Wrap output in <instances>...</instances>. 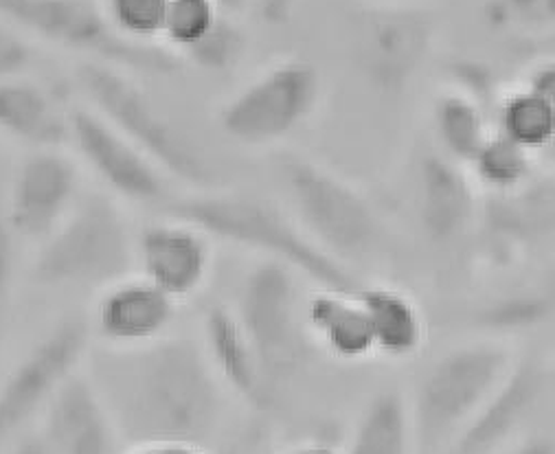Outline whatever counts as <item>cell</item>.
I'll return each instance as SVG.
<instances>
[{"label":"cell","instance_id":"cell-32","mask_svg":"<svg viewBox=\"0 0 555 454\" xmlns=\"http://www.w3.org/2000/svg\"><path fill=\"white\" fill-rule=\"evenodd\" d=\"M18 244L21 239L5 218L3 194H0V347L5 342L18 293Z\"/></svg>","mask_w":555,"mask_h":454},{"label":"cell","instance_id":"cell-22","mask_svg":"<svg viewBox=\"0 0 555 454\" xmlns=\"http://www.w3.org/2000/svg\"><path fill=\"white\" fill-rule=\"evenodd\" d=\"M374 338V353L404 362L415 358L428 338V323L420 303L404 290L374 284L356 290Z\"/></svg>","mask_w":555,"mask_h":454},{"label":"cell","instance_id":"cell-42","mask_svg":"<svg viewBox=\"0 0 555 454\" xmlns=\"http://www.w3.org/2000/svg\"><path fill=\"white\" fill-rule=\"evenodd\" d=\"M376 8H415L422 0H369Z\"/></svg>","mask_w":555,"mask_h":454},{"label":"cell","instance_id":"cell-9","mask_svg":"<svg viewBox=\"0 0 555 454\" xmlns=\"http://www.w3.org/2000/svg\"><path fill=\"white\" fill-rule=\"evenodd\" d=\"M297 277L282 263L259 259L244 277L235 306H231L276 395L304 365L310 342Z\"/></svg>","mask_w":555,"mask_h":454},{"label":"cell","instance_id":"cell-17","mask_svg":"<svg viewBox=\"0 0 555 454\" xmlns=\"http://www.w3.org/2000/svg\"><path fill=\"white\" fill-rule=\"evenodd\" d=\"M415 207L426 237L452 244L464 235L479 211L477 183L468 167L433 150L417 160Z\"/></svg>","mask_w":555,"mask_h":454},{"label":"cell","instance_id":"cell-8","mask_svg":"<svg viewBox=\"0 0 555 454\" xmlns=\"http://www.w3.org/2000/svg\"><path fill=\"white\" fill-rule=\"evenodd\" d=\"M321 102L323 77L317 66L288 57L242 83L220 106L218 126L242 147H270L304 128Z\"/></svg>","mask_w":555,"mask_h":454},{"label":"cell","instance_id":"cell-26","mask_svg":"<svg viewBox=\"0 0 555 454\" xmlns=\"http://www.w3.org/2000/svg\"><path fill=\"white\" fill-rule=\"evenodd\" d=\"M494 132L538 156L555 143V111L522 83L501 98Z\"/></svg>","mask_w":555,"mask_h":454},{"label":"cell","instance_id":"cell-15","mask_svg":"<svg viewBox=\"0 0 555 454\" xmlns=\"http://www.w3.org/2000/svg\"><path fill=\"white\" fill-rule=\"evenodd\" d=\"M42 439L53 454H126L115 417L88 369L70 376L40 415Z\"/></svg>","mask_w":555,"mask_h":454},{"label":"cell","instance_id":"cell-5","mask_svg":"<svg viewBox=\"0 0 555 454\" xmlns=\"http://www.w3.org/2000/svg\"><path fill=\"white\" fill-rule=\"evenodd\" d=\"M516 365L512 349L494 338L454 345L420 376L409 398L417 454H441Z\"/></svg>","mask_w":555,"mask_h":454},{"label":"cell","instance_id":"cell-18","mask_svg":"<svg viewBox=\"0 0 555 454\" xmlns=\"http://www.w3.org/2000/svg\"><path fill=\"white\" fill-rule=\"evenodd\" d=\"M198 340L216 378L229 395L259 413L276 404L280 395L268 382L259 355L231 306L216 303L205 312Z\"/></svg>","mask_w":555,"mask_h":454},{"label":"cell","instance_id":"cell-35","mask_svg":"<svg viewBox=\"0 0 555 454\" xmlns=\"http://www.w3.org/2000/svg\"><path fill=\"white\" fill-rule=\"evenodd\" d=\"M301 0H257V12L266 25H284L293 18Z\"/></svg>","mask_w":555,"mask_h":454},{"label":"cell","instance_id":"cell-36","mask_svg":"<svg viewBox=\"0 0 555 454\" xmlns=\"http://www.w3.org/2000/svg\"><path fill=\"white\" fill-rule=\"evenodd\" d=\"M126 454H207V447L190 445V443H150L130 447Z\"/></svg>","mask_w":555,"mask_h":454},{"label":"cell","instance_id":"cell-14","mask_svg":"<svg viewBox=\"0 0 555 454\" xmlns=\"http://www.w3.org/2000/svg\"><path fill=\"white\" fill-rule=\"evenodd\" d=\"M176 312L173 299L132 272L98 293L88 329L100 347L130 351L171 334Z\"/></svg>","mask_w":555,"mask_h":454},{"label":"cell","instance_id":"cell-31","mask_svg":"<svg viewBox=\"0 0 555 454\" xmlns=\"http://www.w3.org/2000/svg\"><path fill=\"white\" fill-rule=\"evenodd\" d=\"M488 18L520 36L555 34V0H486Z\"/></svg>","mask_w":555,"mask_h":454},{"label":"cell","instance_id":"cell-19","mask_svg":"<svg viewBox=\"0 0 555 454\" xmlns=\"http://www.w3.org/2000/svg\"><path fill=\"white\" fill-rule=\"evenodd\" d=\"M544 393V372L531 360H516L496 393L461 428L441 454H494L535 411Z\"/></svg>","mask_w":555,"mask_h":454},{"label":"cell","instance_id":"cell-10","mask_svg":"<svg viewBox=\"0 0 555 454\" xmlns=\"http://www.w3.org/2000/svg\"><path fill=\"white\" fill-rule=\"evenodd\" d=\"M90 329L79 319H64L42 334L0 380V445L40 419L62 385L86 367Z\"/></svg>","mask_w":555,"mask_h":454},{"label":"cell","instance_id":"cell-2","mask_svg":"<svg viewBox=\"0 0 555 454\" xmlns=\"http://www.w3.org/2000/svg\"><path fill=\"white\" fill-rule=\"evenodd\" d=\"M163 211L201 229L214 244H227L259 259L282 263L317 288L356 293L358 280L351 268L325 252L297 222L291 209L270 198L205 190L171 196Z\"/></svg>","mask_w":555,"mask_h":454},{"label":"cell","instance_id":"cell-25","mask_svg":"<svg viewBox=\"0 0 555 454\" xmlns=\"http://www.w3.org/2000/svg\"><path fill=\"white\" fill-rule=\"evenodd\" d=\"M492 198L494 203L488 207L492 233L527 242L555 229V178L551 183H538L533 178L525 187Z\"/></svg>","mask_w":555,"mask_h":454},{"label":"cell","instance_id":"cell-30","mask_svg":"<svg viewBox=\"0 0 555 454\" xmlns=\"http://www.w3.org/2000/svg\"><path fill=\"white\" fill-rule=\"evenodd\" d=\"M246 49V31L235 23V16L222 14L216 27L196 47L180 55V62H188L209 75H222L233 70L244 60Z\"/></svg>","mask_w":555,"mask_h":454},{"label":"cell","instance_id":"cell-24","mask_svg":"<svg viewBox=\"0 0 555 454\" xmlns=\"http://www.w3.org/2000/svg\"><path fill=\"white\" fill-rule=\"evenodd\" d=\"M430 126L437 152L464 167L473 163L494 132L483 104L464 88H448L437 95Z\"/></svg>","mask_w":555,"mask_h":454},{"label":"cell","instance_id":"cell-13","mask_svg":"<svg viewBox=\"0 0 555 454\" xmlns=\"http://www.w3.org/2000/svg\"><path fill=\"white\" fill-rule=\"evenodd\" d=\"M134 272L180 306L209 284L214 242L178 218L152 220L134 233Z\"/></svg>","mask_w":555,"mask_h":454},{"label":"cell","instance_id":"cell-7","mask_svg":"<svg viewBox=\"0 0 555 454\" xmlns=\"http://www.w3.org/2000/svg\"><path fill=\"white\" fill-rule=\"evenodd\" d=\"M282 183L301 229L338 261L349 265L380 246L383 224L376 209L330 167L288 156L282 163Z\"/></svg>","mask_w":555,"mask_h":454},{"label":"cell","instance_id":"cell-39","mask_svg":"<svg viewBox=\"0 0 555 454\" xmlns=\"http://www.w3.org/2000/svg\"><path fill=\"white\" fill-rule=\"evenodd\" d=\"M286 454H345V452H340L338 447H334L330 443H304V445L293 447Z\"/></svg>","mask_w":555,"mask_h":454},{"label":"cell","instance_id":"cell-12","mask_svg":"<svg viewBox=\"0 0 555 454\" xmlns=\"http://www.w3.org/2000/svg\"><path fill=\"white\" fill-rule=\"evenodd\" d=\"M81 165L66 150H29L3 192L5 218L21 242H44L83 194Z\"/></svg>","mask_w":555,"mask_h":454},{"label":"cell","instance_id":"cell-6","mask_svg":"<svg viewBox=\"0 0 555 454\" xmlns=\"http://www.w3.org/2000/svg\"><path fill=\"white\" fill-rule=\"evenodd\" d=\"M0 21L36 42L134 75H169L180 66L165 47H139L119 38L95 0H0Z\"/></svg>","mask_w":555,"mask_h":454},{"label":"cell","instance_id":"cell-37","mask_svg":"<svg viewBox=\"0 0 555 454\" xmlns=\"http://www.w3.org/2000/svg\"><path fill=\"white\" fill-rule=\"evenodd\" d=\"M512 454H555V439L546 434L529 437L520 441V445H516Z\"/></svg>","mask_w":555,"mask_h":454},{"label":"cell","instance_id":"cell-27","mask_svg":"<svg viewBox=\"0 0 555 454\" xmlns=\"http://www.w3.org/2000/svg\"><path fill=\"white\" fill-rule=\"evenodd\" d=\"M468 171L475 183L486 187L490 196L512 194L535 178V154L522 150L499 132H492L468 165Z\"/></svg>","mask_w":555,"mask_h":454},{"label":"cell","instance_id":"cell-11","mask_svg":"<svg viewBox=\"0 0 555 454\" xmlns=\"http://www.w3.org/2000/svg\"><path fill=\"white\" fill-rule=\"evenodd\" d=\"M68 145L77 163L119 203L163 207L171 198V180L81 100L70 102Z\"/></svg>","mask_w":555,"mask_h":454},{"label":"cell","instance_id":"cell-29","mask_svg":"<svg viewBox=\"0 0 555 454\" xmlns=\"http://www.w3.org/2000/svg\"><path fill=\"white\" fill-rule=\"evenodd\" d=\"M222 14L216 0H169L160 47L180 60L184 51L196 47L216 27Z\"/></svg>","mask_w":555,"mask_h":454},{"label":"cell","instance_id":"cell-23","mask_svg":"<svg viewBox=\"0 0 555 454\" xmlns=\"http://www.w3.org/2000/svg\"><path fill=\"white\" fill-rule=\"evenodd\" d=\"M345 454H417L409 395L380 389L362 406Z\"/></svg>","mask_w":555,"mask_h":454},{"label":"cell","instance_id":"cell-21","mask_svg":"<svg viewBox=\"0 0 555 454\" xmlns=\"http://www.w3.org/2000/svg\"><path fill=\"white\" fill-rule=\"evenodd\" d=\"M308 340L338 362H360L374 355V338L356 293L317 288L304 301Z\"/></svg>","mask_w":555,"mask_h":454},{"label":"cell","instance_id":"cell-16","mask_svg":"<svg viewBox=\"0 0 555 454\" xmlns=\"http://www.w3.org/2000/svg\"><path fill=\"white\" fill-rule=\"evenodd\" d=\"M433 44L430 23L415 8H376L360 27V64L376 86L402 88Z\"/></svg>","mask_w":555,"mask_h":454},{"label":"cell","instance_id":"cell-41","mask_svg":"<svg viewBox=\"0 0 555 454\" xmlns=\"http://www.w3.org/2000/svg\"><path fill=\"white\" fill-rule=\"evenodd\" d=\"M255 439H257L255 434L253 437H244L242 441H235L231 447H227L224 454H255V450H257V441Z\"/></svg>","mask_w":555,"mask_h":454},{"label":"cell","instance_id":"cell-3","mask_svg":"<svg viewBox=\"0 0 555 454\" xmlns=\"http://www.w3.org/2000/svg\"><path fill=\"white\" fill-rule=\"evenodd\" d=\"M75 86L79 100L134 143L171 183L190 192L218 190L205 150L158 108L137 75L113 64L79 60Z\"/></svg>","mask_w":555,"mask_h":454},{"label":"cell","instance_id":"cell-40","mask_svg":"<svg viewBox=\"0 0 555 454\" xmlns=\"http://www.w3.org/2000/svg\"><path fill=\"white\" fill-rule=\"evenodd\" d=\"M216 3L220 5V10H222L224 14L237 16V14H242L244 10L257 5V0H216Z\"/></svg>","mask_w":555,"mask_h":454},{"label":"cell","instance_id":"cell-1","mask_svg":"<svg viewBox=\"0 0 555 454\" xmlns=\"http://www.w3.org/2000/svg\"><path fill=\"white\" fill-rule=\"evenodd\" d=\"M86 369L128 450L150 443L207 447L222 426L229 393L198 338L167 334L130 351L100 347L88 353Z\"/></svg>","mask_w":555,"mask_h":454},{"label":"cell","instance_id":"cell-38","mask_svg":"<svg viewBox=\"0 0 555 454\" xmlns=\"http://www.w3.org/2000/svg\"><path fill=\"white\" fill-rule=\"evenodd\" d=\"M12 454H53L49 443L42 439L40 432H31L21 437V441L14 443Z\"/></svg>","mask_w":555,"mask_h":454},{"label":"cell","instance_id":"cell-4","mask_svg":"<svg viewBox=\"0 0 555 454\" xmlns=\"http://www.w3.org/2000/svg\"><path fill=\"white\" fill-rule=\"evenodd\" d=\"M134 233L124 203L104 190L83 192L68 218L38 244L31 277L55 293H100L134 272Z\"/></svg>","mask_w":555,"mask_h":454},{"label":"cell","instance_id":"cell-34","mask_svg":"<svg viewBox=\"0 0 555 454\" xmlns=\"http://www.w3.org/2000/svg\"><path fill=\"white\" fill-rule=\"evenodd\" d=\"M522 83L555 111V57L535 62Z\"/></svg>","mask_w":555,"mask_h":454},{"label":"cell","instance_id":"cell-20","mask_svg":"<svg viewBox=\"0 0 555 454\" xmlns=\"http://www.w3.org/2000/svg\"><path fill=\"white\" fill-rule=\"evenodd\" d=\"M70 104L57 88L29 75L0 81V137L29 150L68 145Z\"/></svg>","mask_w":555,"mask_h":454},{"label":"cell","instance_id":"cell-33","mask_svg":"<svg viewBox=\"0 0 555 454\" xmlns=\"http://www.w3.org/2000/svg\"><path fill=\"white\" fill-rule=\"evenodd\" d=\"M36 60L34 40L10 23L0 21V81L29 75Z\"/></svg>","mask_w":555,"mask_h":454},{"label":"cell","instance_id":"cell-28","mask_svg":"<svg viewBox=\"0 0 555 454\" xmlns=\"http://www.w3.org/2000/svg\"><path fill=\"white\" fill-rule=\"evenodd\" d=\"M111 29L139 47H160L169 0H95Z\"/></svg>","mask_w":555,"mask_h":454}]
</instances>
